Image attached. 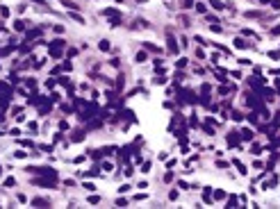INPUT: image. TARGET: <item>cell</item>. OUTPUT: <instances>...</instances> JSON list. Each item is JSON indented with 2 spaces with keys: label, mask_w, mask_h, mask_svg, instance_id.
<instances>
[{
  "label": "cell",
  "mask_w": 280,
  "mask_h": 209,
  "mask_svg": "<svg viewBox=\"0 0 280 209\" xmlns=\"http://www.w3.org/2000/svg\"><path fill=\"white\" fill-rule=\"evenodd\" d=\"M241 139H246V141H250V139H253V132H250V130H244V132H241Z\"/></svg>",
  "instance_id": "cell-1"
},
{
  "label": "cell",
  "mask_w": 280,
  "mask_h": 209,
  "mask_svg": "<svg viewBox=\"0 0 280 209\" xmlns=\"http://www.w3.org/2000/svg\"><path fill=\"white\" fill-rule=\"evenodd\" d=\"M169 43H171V46H169V48H171V52H178V46H176V41H173L171 34H169Z\"/></svg>",
  "instance_id": "cell-2"
},
{
  "label": "cell",
  "mask_w": 280,
  "mask_h": 209,
  "mask_svg": "<svg viewBox=\"0 0 280 209\" xmlns=\"http://www.w3.org/2000/svg\"><path fill=\"white\" fill-rule=\"evenodd\" d=\"M228 141H230V146H235V143H239V137H235V134H230V137H228Z\"/></svg>",
  "instance_id": "cell-3"
},
{
  "label": "cell",
  "mask_w": 280,
  "mask_h": 209,
  "mask_svg": "<svg viewBox=\"0 0 280 209\" xmlns=\"http://www.w3.org/2000/svg\"><path fill=\"white\" fill-rule=\"evenodd\" d=\"M235 46H237V48H246V46H248V43H244V41H241V39H235Z\"/></svg>",
  "instance_id": "cell-4"
},
{
  "label": "cell",
  "mask_w": 280,
  "mask_h": 209,
  "mask_svg": "<svg viewBox=\"0 0 280 209\" xmlns=\"http://www.w3.org/2000/svg\"><path fill=\"white\" fill-rule=\"evenodd\" d=\"M235 204H237V198H235V195H230V198H228V207H235Z\"/></svg>",
  "instance_id": "cell-5"
},
{
  "label": "cell",
  "mask_w": 280,
  "mask_h": 209,
  "mask_svg": "<svg viewBox=\"0 0 280 209\" xmlns=\"http://www.w3.org/2000/svg\"><path fill=\"white\" fill-rule=\"evenodd\" d=\"M100 50H109V41H100Z\"/></svg>",
  "instance_id": "cell-6"
},
{
  "label": "cell",
  "mask_w": 280,
  "mask_h": 209,
  "mask_svg": "<svg viewBox=\"0 0 280 209\" xmlns=\"http://www.w3.org/2000/svg\"><path fill=\"white\" fill-rule=\"evenodd\" d=\"M210 2H212V5H214V9H223V5H221V2H219V0H210Z\"/></svg>",
  "instance_id": "cell-7"
},
{
  "label": "cell",
  "mask_w": 280,
  "mask_h": 209,
  "mask_svg": "<svg viewBox=\"0 0 280 209\" xmlns=\"http://www.w3.org/2000/svg\"><path fill=\"white\" fill-rule=\"evenodd\" d=\"M248 121H250V123H257V114H255V112L248 114Z\"/></svg>",
  "instance_id": "cell-8"
},
{
  "label": "cell",
  "mask_w": 280,
  "mask_h": 209,
  "mask_svg": "<svg viewBox=\"0 0 280 209\" xmlns=\"http://www.w3.org/2000/svg\"><path fill=\"white\" fill-rule=\"evenodd\" d=\"M214 198H216V200H223V198H226V193H223V191H216V193H214Z\"/></svg>",
  "instance_id": "cell-9"
},
{
  "label": "cell",
  "mask_w": 280,
  "mask_h": 209,
  "mask_svg": "<svg viewBox=\"0 0 280 209\" xmlns=\"http://www.w3.org/2000/svg\"><path fill=\"white\" fill-rule=\"evenodd\" d=\"M271 34H273V36H280V25L273 27V30H271Z\"/></svg>",
  "instance_id": "cell-10"
},
{
  "label": "cell",
  "mask_w": 280,
  "mask_h": 209,
  "mask_svg": "<svg viewBox=\"0 0 280 209\" xmlns=\"http://www.w3.org/2000/svg\"><path fill=\"white\" fill-rule=\"evenodd\" d=\"M271 5H273V9H280V0H271Z\"/></svg>",
  "instance_id": "cell-11"
},
{
  "label": "cell",
  "mask_w": 280,
  "mask_h": 209,
  "mask_svg": "<svg viewBox=\"0 0 280 209\" xmlns=\"http://www.w3.org/2000/svg\"><path fill=\"white\" fill-rule=\"evenodd\" d=\"M194 5V0H185V7H191Z\"/></svg>",
  "instance_id": "cell-12"
},
{
  "label": "cell",
  "mask_w": 280,
  "mask_h": 209,
  "mask_svg": "<svg viewBox=\"0 0 280 209\" xmlns=\"http://www.w3.org/2000/svg\"><path fill=\"white\" fill-rule=\"evenodd\" d=\"M275 84H278V93H280V82H275Z\"/></svg>",
  "instance_id": "cell-13"
}]
</instances>
